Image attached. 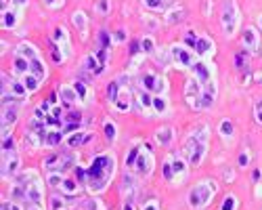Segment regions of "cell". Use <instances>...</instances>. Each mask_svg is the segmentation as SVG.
<instances>
[{
    "instance_id": "47",
    "label": "cell",
    "mask_w": 262,
    "mask_h": 210,
    "mask_svg": "<svg viewBox=\"0 0 262 210\" xmlns=\"http://www.w3.org/2000/svg\"><path fill=\"white\" fill-rule=\"evenodd\" d=\"M254 118L258 124H262V99L256 103V108H254Z\"/></svg>"
},
{
    "instance_id": "39",
    "label": "cell",
    "mask_w": 262,
    "mask_h": 210,
    "mask_svg": "<svg viewBox=\"0 0 262 210\" xmlns=\"http://www.w3.org/2000/svg\"><path fill=\"white\" fill-rule=\"evenodd\" d=\"M103 129H105V135H107V141H112V143H114V141H116V124H114V122H109V120H107V122L103 124Z\"/></svg>"
},
{
    "instance_id": "11",
    "label": "cell",
    "mask_w": 262,
    "mask_h": 210,
    "mask_svg": "<svg viewBox=\"0 0 262 210\" xmlns=\"http://www.w3.org/2000/svg\"><path fill=\"white\" fill-rule=\"evenodd\" d=\"M19 166H21V158L15 150L3 152V179H13L19 175Z\"/></svg>"
},
{
    "instance_id": "54",
    "label": "cell",
    "mask_w": 262,
    "mask_h": 210,
    "mask_svg": "<svg viewBox=\"0 0 262 210\" xmlns=\"http://www.w3.org/2000/svg\"><path fill=\"white\" fill-rule=\"evenodd\" d=\"M26 206V210H42V206H38V204H28V202H21Z\"/></svg>"
},
{
    "instance_id": "35",
    "label": "cell",
    "mask_w": 262,
    "mask_h": 210,
    "mask_svg": "<svg viewBox=\"0 0 262 210\" xmlns=\"http://www.w3.org/2000/svg\"><path fill=\"white\" fill-rule=\"evenodd\" d=\"M235 66H237V70H248V68H250V61H248L246 51H239V53L235 55Z\"/></svg>"
},
{
    "instance_id": "7",
    "label": "cell",
    "mask_w": 262,
    "mask_h": 210,
    "mask_svg": "<svg viewBox=\"0 0 262 210\" xmlns=\"http://www.w3.org/2000/svg\"><path fill=\"white\" fill-rule=\"evenodd\" d=\"M239 19H242V13H239L235 0H223V13H221V21H223V30L225 34L231 38L237 28H239Z\"/></svg>"
},
{
    "instance_id": "12",
    "label": "cell",
    "mask_w": 262,
    "mask_h": 210,
    "mask_svg": "<svg viewBox=\"0 0 262 210\" xmlns=\"http://www.w3.org/2000/svg\"><path fill=\"white\" fill-rule=\"evenodd\" d=\"M21 112V103H11V105H3V137L11 135L13 124L17 122Z\"/></svg>"
},
{
    "instance_id": "48",
    "label": "cell",
    "mask_w": 262,
    "mask_h": 210,
    "mask_svg": "<svg viewBox=\"0 0 262 210\" xmlns=\"http://www.w3.org/2000/svg\"><path fill=\"white\" fill-rule=\"evenodd\" d=\"M141 45H143V51H145V53H151V51H154V40H151V38H143V40H141Z\"/></svg>"
},
{
    "instance_id": "10",
    "label": "cell",
    "mask_w": 262,
    "mask_h": 210,
    "mask_svg": "<svg viewBox=\"0 0 262 210\" xmlns=\"http://www.w3.org/2000/svg\"><path fill=\"white\" fill-rule=\"evenodd\" d=\"M193 53H195V51H189L187 47H181V45H174V47L170 49V55H172L174 66H179V68H193L195 63H198V59H195Z\"/></svg>"
},
{
    "instance_id": "15",
    "label": "cell",
    "mask_w": 262,
    "mask_h": 210,
    "mask_svg": "<svg viewBox=\"0 0 262 210\" xmlns=\"http://www.w3.org/2000/svg\"><path fill=\"white\" fill-rule=\"evenodd\" d=\"M57 97H59L61 105H65V108H72L76 101H80V95H78L74 84H63V87L59 89V95Z\"/></svg>"
},
{
    "instance_id": "36",
    "label": "cell",
    "mask_w": 262,
    "mask_h": 210,
    "mask_svg": "<svg viewBox=\"0 0 262 210\" xmlns=\"http://www.w3.org/2000/svg\"><path fill=\"white\" fill-rule=\"evenodd\" d=\"M218 131H221L223 137L231 139V137H233V131H235V129H233V122H231V120H223L221 126H218Z\"/></svg>"
},
{
    "instance_id": "40",
    "label": "cell",
    "mask_w": 262,
    "mask_h": 210,
    "mask_svg": "<svg viewBox=\"0 0 262 210\" xmlns=\"http://www.w3.org/2000/svg\"><path fill=\"white\" fill-rule=\"evenodd\" d=\"M143 5H145L149 11H160V9H164L166 0H143Z\"/></svg>"
},
{
    "instance_id": "26",
    "label": "cell",
    "mask_w": 262,
    "mask_h": 210,
    "mask_svg": "<svg viewBox=\"0 0 262 210\" xmlns=\"http://www.w3.org/2000/svg\"><path fill=\"white\" fill-rule=\"evenodd\" d=\"M137 101H139V108L141 110H154V95L147 93L145 89L137 91Z\"/></svg>"
},
{
    "instance_id": "28",
    "label": "cell",
    "mask_w": 262,
    "mask_h": 210,
    "mask_svg": "<svg viewBox=\"0 0 262 210\" xmlns=\"http://www.w3.org/2000/svg\"><path fill=\"white\" fill-rule=\"evenodd\" d=\"M156 139L160 145H170L174 141V131H172V126H164V129H160L156 133Z\"/></svg>"
},
{
    "instance_id": "4",
    "label": "cell",
    "mask_w": 262,
    "mask_h": 210,
    "mask_svg": "<svg viewBox=\"0 0 262 210\" xmlns=\"http://www.w3.org/2000/svg\"><path fill=\"white\" fill-rule=\"evenodd\" d=\"M126 166L133 168V173L137 177H149L154 173V166H156V160L151 156V152L143 150V147H133L126 158Z\"/></svg>"
},
{
    "instance_id": "25",
    "label": "cell",
    "mask_w": 262,
    "mask_h": 210,
    "mask_svg": "<svg viewBox=\"0 0 262 210\" xmlns=\"http://www.w3.org/2000/svg\"><path fill=\"white\" fill-rule=\"evenodd\" d=\"M124 82H126V78H116V80L109 82V87H107V99L112 101V103L118 99V95H120V91L124 87Z\"/></svg>"
},
{
    "instance_id": "5",
    "label": "cell",
    "mask_w": 262,
    "mask_h": 210,
    "mask_svg": "<svg viewBox=\"0 0 262 210\" xmlns=\"http://www.w3.org/2000/svg\"><path fill=\"white\" fill-rule=\"evenodd\" d=\"M214 194H216V183L214 181H202L189 192V206L195 210L206 208L212 202Z\"/></svg>"
},
{
    "instance_id": "6",
    "label": "cell",
    "mask_w": 262,
    "mask_h": 210,
    "mask_svg": "<svg viewBox=\"0 0 262 210\" xmlns=\"http://www.w3.org/2000/svg\"><path fill=\"white\" fill-rule=\"evenodd\" d=\"M78 166V154L70 152V154H53L45 160V168L49 173H68L70 168Z\"/></svg>"
},
{
    "instance_id": "42",
    "label": "cell",
    "mask_w": 262,
    "mask_h": 210,
    "mask_svg": "<svg viewBox=\"0 0 262 210\" xmlns=\"http://www.w3.org/2000/svg\"><path fill=\"white\" fill-rule=\"evenodd\" d=\"M235 208H237V200H235V196H227L225 202L221 204V210H235Z\"/></svg>"
},
{
    "instance_id": "52",
    "label": "cell",
    "mask_w": 262,
    "mask_h": 210,
    "mask_svg": "<svg viewBox=\"0 0 262 210\" xmlns=\"http://www.w3.org/2000/svg\"><path fill=\"white\" fill-rule=\"evenodd\" d=\"M11 5H13L15 9H24V7L28 5V0H11Z\"/></svg>"
},
{
    "instance_id": "33",
    "label": "cell",
    "mask_w": 262,
    "mask_h": 210,
    "mask_svg": "<svg viewBox=\"0 0 262 210\" xmlns=\"http://www.w3.org/2000/svg\"><path fill=\"white\" fill-rule=\"evenodd\" d=\"M63 120H65V124H82V114H80L78 110L68 108V112H65Z\"/></svg>"
},
{
    "instance_id": "23",
    "label": "cell",
    "mask_w": 262,
    "mask_h": 210,
    "mask_svg": "<svg viewBox=\"0 0 262 210\" xmlns=\"http://www.w3.org/2000/svg\"><path fill=\"white\" fill-rule=\"evenodd\" d=\"M133 99H130V91L126 89V87H122V91H120V95H118V99L114 101V105H116V110H120V112H128L130 110V103Z\"/></svg>"
},
{
    "instance_id": "44",
    "label": "cell",
    "mask_w": 262,
    "mask_h": 210,
    "mask_svg": "<svg viewBox=\"0 0 262 210\" xmlns=\"http://www.w3.org/2000/svg\"><path fill=\"white\" fill-rule=\"evenodd\" d=\"M74 87H76V91H78V95H80V101H84L86 97H89V89L84 87V82H76Z\"/></svg>"
},
{
    "instance_id": "41",
    "label": "cell",
    "mask_w": 262,
    "mask_h": 210,
    "mask_svg": "<svg viewBox=\"0 0 262 210\" xmlns=\"http://www.w3.org/2000/svg\"><path fill=\"white\" fill-rule=\"evenodd\" d=\"M3 210H26V206L17 202V200H5L3 202Z\"/></svg>"
},
{
    "instance_id": "24",
    "label": "cell",
    "mask_w": 262,
    "mask_h": 210,
    "mask_svg": "<svg viewBox=\"0 0 262 210\" xmlns=\"http://www.w3.org/2000/svg\"><path fill=\"white\" fill-rule=\"evenodd\" d=\"M212 51H214V42H212V38H210V36H202V38L198 40L195 53H198L200 57H206V55H210Z\"/></svg>"
},
{
    "instance_id": "18",
    "label": "cell",
    "mask_w": 262,
    "mask_h": 210,
    "mask_svg": "<svg viewBox=\"0 0 262 210\" xmlns=\"http://www.w3.org/2000/svg\"><path fill=\"white\" fill-rule=\"evenodd\" d=\"M242 45L246 51H256L258 45H260V38H258V32L254 28H246L244 34H242Z\"/></svg>"
},
{
    "instance_id": "45",
    "label": "cell",
    "mask_w": 262,
    "mask_h": 210,
    "mask_svg": "<svg viewBox=\"0 0 262 210\" xmlns=\"http://www.w3.org/2000/svg\"><path fill=\"white\" fill-rule=\"evenodd\" d=\"M109 9H112V3H109V0H99V3H97V11H99V13L107 15Z\"/></svg>"
},
{
    "instance_id": "55",
    "label": "cell",
    "mask_w": 262,
    "mask_h": 210,
    "mask_svg": "<svg viewBox=\"0 0 262 210\" xmlns=\"http://www.w3.org/2000/svg\"><path fill=\"white\" fill-rule=\"evenodd\" d=\"M124 210H135V208L130 206V204H124Z\"/></svg>"
},
{
    "instance_id": "30",
    "label": "cell",
    "mask_w": 262,
    "mask_h": 210,
    "mask_svg": "<svg viewBox=\"0 0 262 210\" xmlns=\"http://www.w3.org/2000/svg\"><path fill=\"white\" fill-rule=\"evenodd\" d=\"M17 21H19V17H17V11H13V9H7V11H3V28L11 30V28H15V26H17Z\"/></svg>"
},
{
    "instance_id": "1",
    "label": "cell",
    "mask_w": 262,
    "mask_h": 210,
    "mask_svg": "<svg viewBox=\"0 0 262 210\" xmlns=\"http://www.w3.org/2000/svg\"><path fill=\"white\" fill-rule=\"evenodd\" d=\"M11 198L17 202H28V204H45V189H42V181L34 171H24L19 173L13 181L11 187Z\"/></svg>"
},
{
    "instance_id": "20",
    "label": "cell",
    "mask_w": 262,
    "mask_h": 210,
    "mask_svg": "<svg viewBox=\"0 0 262 210\" xmlns=\"http://www.w3.org/2000/svg\"><path fill=\"white\" fill-rule=\"evenodd\" d=\"M13 74L17 78H24L26 74H30V59L24 55H17L13 61Z\"/></svg>"
},
{
    "instance_id": "56",
    "label": "cell",
    "mask_w": 262,
    "mask_h": 210,
    "mask_svg": "<svg viewBox=\"0 0 262 210\" xmlns=\"http://www.w3.org/2000/svg\"><path fill=\"white\" fill-rule=\"evenodd\" d=\"M260 26H262V15H260Z\"/></svg>"
},
{
    "instance_id": "43",
    "label": "cell",
    "mask_w": 262,
    "mask_h": 210,
    "mask_svg": "<svg viewBox=\"0 0 262 210\" xmlns=\"http://www.w3.org/2000/svg\"><path fill=\"white\" fill-rule=\"evenodd\" d=\"M172 166H174V173H177L179 177L185 175V171H187V164L183 160H172Z\"/></svg>"
},
{
    "instance_id": "50",
    "label": "cell",
    "mask_w": 262,
    "mask_h": 210,
    "mask_svg": "<svg viewBox=\"0 0 262 210\" xmlns=\"http://www.w3.org/2000/svg\"><path fill=\"white\" fill-rule=\"evenodd\" d=\"M141 210H160V206H158V200H149V202H145Z\"/></svg>"
},
{
    "instance_id": "49",
    "label": "cell",
    "mask_w": 262,
    "mask_h": 210,
    "mask_svg": "<svg viewBox=\"0 0 262 210\" xmlns=\"http://www.w3.org/2000/svg\"><path fill=\"white\" fill-rule=\"evenodd\" d=\"M248 162H250V156H248V152H242V156H239V160H237L239 168H246V166H248Z\"/></svg>"
},
{
    "instance_id": "34",
    "label": "cell",
    "mask_w": 262,
    "mask_h": 210,
    "mask_svg": "<svg viewBox=\"0 0 262 210\" xmlns=\"http://www.w3.org/2000/svg\"><path fill=\"white\" fill-rule=\"evenodd\" d=\"M65 208H68V202H65L61 196H51L49 210H65Z\"/></svg>"
},
{
    "instance_id": "51",
    "label": "cell",
    "mask_w": 262,
    "mask_h": 210,
    "mask_svg": "<svg viewBox=\"0 0 262 210\" xmlns=\"http://www.w3.org/2000/svg\"><path fill=\"white\" fill-rule=\"evenodd\" d=\"M114 38H116V42H124V40L128 38V36H126V30H118Z\"/></svg>"
},
{
    "instance_id": "22",
    "label": "cell",
    "mask_w": 262,
    "mask_h": 210,
    "mask_svg": "<svg viewBox=\"0 0 262 210\" xmlns=\"http://www.w3.org/2000/svg\"><path fill=\"white\" fill-rule=\"evenodd\" d=\"M30 74L38 76L42 82H45V78H47V68H45V63H42L40 55H36V57L30 59Z\"/></svg>"
},
{
    "instance_id": "29",
    "label": "cell",
    "mask_w": 262,
    "mask_h": 210,
    "mask_svg": "<svg viewBox=\"0 0 262 210\" xmlns=\"http://www.w3.org/2000/svg\"><path fill=\"white\" fill-rule=\"evenodd\" d=\"M21 82L26 84V89H28L30 93H36V91L42 87V80H40L38 76H34V74H26L24 78H21Z\"/></svg>"
},
{
    "instance_id": "31",
    "label": "cell",
    "mask_w": 262,
    "mask_h": 210,
    "mask_svg": "<svg viewBox=\"0 0 262 210\" xmlns=\"http://www.w3.org/2000/svg\"><path fill=\"white\" fill-rule=\"evenodd\" d=\"M154 112L156 114H166L168 112V99L164 95H154Z\"/></svg>"
},
{
    "instance_id": "37",
    "label": "cell",
    "mask_w": 262,
    "mask_h": 210,
    "mask_svg": "<svg viewBox=\"0 0 262 210\" xmlns=\"http://www.w3.org/2000/svg\"><path fill=\"white\" fill-rule=\"evenodd\" d=\"M198 34L195 32H187L185 34V45H187V49H191V51H195V47H198Z\"/></svg>"
},
{
    "instance_id": "2",
    "label": "cell",
    "mask_w": 262,
    "mask_h": 210,
    "mask_svg": "<svg viewBox=\"0 0 262 210\" xmlns=\"http://www.w3.org/2000/svg\"><path fill=\"white\" fill-rule=\"evenodd\" d=\"M114 171H116L114 156L112 154H101V156H97L91 162L89 168H86V181H84V185L89 187V192L101 194V192H105V187L109 185V181H112Z\"/></svg>"
},
{
    "instance_id": "27",
    "label": "cell",
    "mask_w": 262,
    "mask_h": 210,
    "mask_svg": "<svg viewBox=\"0 0 262 210\" xmlns=\"http://www.w3.org/2000/svg\"><path fill=\"white\" fill-rule=\"evenodd\" d=\"M74 24H76V28H78L80 36H82V38H86V34H89V17H86L82 11H78V13L74 15Z\"/></svg>"
},
{
    "instance_id": "21",
    "label": "cell",
    "mask_w": 262,
    "mask_h": 210,
    "mask_svg": "<svg viewBox=\"0 0 262 210\" xmlns=\"http://www.w3.org/2000/svg\"><path fill=\"white\" fill-rule=\"evenodd\" d=\"M63 135L65 133L61 129H49V133L45 135V139H42V145H45V147H57L65 139Z\"/></svg>"
},
{
    "instance_id": "46",
    "label": "cell",
    "mask_w": 262,
    "mask_h": 210,
    "mask_svg": "<svg viewBox=\"0 0 262 210\" xmlns=\"http://www.w3.org/2000/svg\"><path fill=\"white\" fill-rule=\"evenodd\" d=\"M47 9H61L65 5V0H42Z\"/></svg>"
},
{
    "instance_id": "9",
    "label": "cell",
    "mask_w": 262,
    "mask_h": 210,
    "mask_svg": "<svg viewBox=\"0 0 262 210\" xmlns=\"http://www.w3.org/2000/svg\"><path fill=\"white\" fill-rule=\"evenodd\" d=\"M141 89H145V91L151 93V95H166L168 84H166V80H164L160 74L147 72V74L141 76Z\"/></svg>"
},
{
    "instance_id": "53",
    "label": "cell",
    "mask_w": 262,
    "mask_h": 210,
    "mask_svg": "<svg viewBox=\"0 0 262 210\" xmlns=\"http://www.w3.org/2000/svg\"><path fill=\"white\" fill-rule=\"evenodd\" d=\"M141 47H143L141 42H133V49H130V55H137V53L141 51Z\"/></svg>"
},
{
    "instance_id": "13",
    "label": "cell",
    "mask_w": 262,
    "mask_h": 210,
    "mask_svg": "<svg viewBox=\"0 0 262 210\" xmlns=\"http://www.w3.org/2000/svg\"><path fill=\"white\" fill-rule=\"evenodd\" d=\"M216 82L214 80H210L208 84H204V91H202V95H200V99H198V103H195V110H210L212 105H214V101H216Z\"/></svg>"
},
{
    "instance_id": "8",
    "label": "cell",
    "mask_w": 262,
    "mask_h": 210,
    "mask_svg": "<svg viewBox=\"0 0 262 210\" xmlns=\"http://www.w3.org/2000/svg\"><path fill=\"white\" fill-rule=\"evenodd\" d=\"M47 181H49V185H51L53 189H57V192H61V194H65V196H78V192H80L78 181L72 179L70 175H63V173H49Z\"/></svg>"
},
{
    "instance_id": "14",
    "label": "cell",
    "mask_w": 262,
    "mask_h": 210,
    "mask_svg": "<svg viewBox=\"0 0 262 210\" xmlns=\"http://www.w3.org/2000/svg\"><path fill=\"white\" fill-rule=\"evenodd\" d=\"M202 91H204V84H202L198 78H195V76L189 78V80L185 82V99H187V103H191L193 108H195V103H198Z\"/></svg>"
},
{
    "instance_id": "32",
    "label": "cell",
    "mask_w": 262,
    "mask_h": 210,
    "mask_svg": "<svg viewBox=\"0 0 262 210\" xmlns=\"http://www.w3.org/2000/svg\"><path fill=\"white\" fill-rule=\"evenodd\" d=\"M183 17H185V11H183L181 7H177L174 11H170V13L166 15V24H170V26H174V24H181Z\"/></svg>"
},
{
    "instance_id": "17",
    "label": "cell",
    "mask_w": 262,
    "mask_h": 210,
    "mask_svg": "<svg viewBox=\"0 0 262 210\" xmlns=\"http://www.w3.org/2000/svg\"><path fill=\"white\" fill-rule=\"evenodd\" d=\"M191 70H193V76L198 78L202 84H208L210 80H214V78H212V68L208 66L206 61H198V63H195V66H193Z\"/></svg>"
},
{
    "instance_id": "19",
    "label": "cell",
    "mask_w": 262,
    "mask_h": 210,
    "mask_svg": "<svg viewBox=\"0 0 262 210\" xmlns=\"http://www.w3.org/2000/svg\"><path fill=\"white\" fill-rule=\"evenodd\" d=\"M93 141V135H86L82 131H76V133H70L68 137H65V145L70 147V150H76V147L84 145V143H89Z\"/></svg>"
},
{
    "instance_id": "3",
    "label": "cell",
    "mask_w": 262,
    "mask_h": 210,
    "mask_svg": "<svg viewBox=\"0 0 262 210\" xmlns=\"http://www.w3.org/2000/svg\"><path fill=\"white\" fill-rule=\"evenodd\" d=\"M206 150H208V129L200 126L195 129L187 141H185V158L191 166H200L206 158Z\"/></svg>"
},
{
    "instance_id": "16",
    "label": "cell",
    "mask_w": 262,
    "mask_h": 210,
    "mask_svg": "<svg viewBox=\"0 0 262 210\" xmlns=\"http://www.w3.org/2000/svg\"><path fill=\"white\" fill-rule=\"evenodd\" d=\"M53 42L65 53V57L72 55V45H70V38H68V32H65V28H57L53 32Z\"/></svg>"
},
{
    "instance_id": "38",
    "label": "cell",
    "mask_w": 262,
    "mask_h": 210,
    "mask_svg": "<svg viewBox=\"0 0 262 210\" xmlns=\"http://www.w3.org/2000/svg\"><path fill=\"white\" fill-rule=\"evenodd\" d=\"M164 179H166L168 183H174V179H177V173H174L172 162H166V164H164Z\"/></svg>"
}]
</instances>
